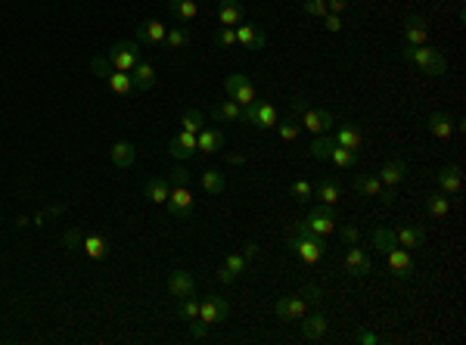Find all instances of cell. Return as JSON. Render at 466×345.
<instances>
[{"label":"cell","mask_w":466,"mask_h":345,"mask_svg":"<svg viewBox=\"0 0 466 345\" xmlns=\"http://www.w3.org/2000/svg\"><path fill=\"white\" fill-rule=\"evenodd\" d=\"M286 246H289L292 255H298V262H305V264H317L323 258V252H326V236H317V234H311L308 227H305L302 221L292 227V234H289V240H286Z\"/></svg>","instance_id":"cell-1"},{"label":"cell","mask_w":466,"mask_h":345,"mask_svg":"<svg viewBox=\"0 0 466 345\" xmlns=\"http://www.w3.org/2000/svg\"><path fill=\"white\" fill-rule=\"evenodd\" d=\"M404 59H410L414 65L423 69V75H432V78H442L444 72H448V59L442 56L435 47H429V44H423V47H410V44H401L398 47Z\"/></svg>","instance_id":"cell-2"},{"label":"cell","mask_w":466,"mask_h":345,"mask_svg":"<svg viewBox=\"0 0 466 345\" xmlns=\"http://www.w3.org/2000/svg\"><path fill=\"white\" fill-rule=\"evenodd\" d=\"M106 59L112 63V69L131 72L140 63V44L137 41H115L109 50H106Z\"/></svg>","instance_id":"cell-3"},{"label":"cell","mask_w":466,"mask_h":345,"mask_svg":"<svg viewBox=\"0 0 466 345\" xmlns=\"http://www.w3.org/2000/svg\"><path fill=\"white\" fill-rule=\"evenodd\" d=\"M305 227L311 230V234H317V236H330L332 230L339 227L336 224V211H332V205H311V211H308V218H305Z\"/></svg>","instance_id":"cell-4"},{"label":"cell","mask_w":466,"mask_h":345,"mask_svg":"<svg viewBox=\"0 0 466 345\" xmlns=\"http://www.w3.org/2000/svg\"><path fill=\"white\" fill-rule=\"evenodd\" d=\"M351 187L367 199H379L383 205H392V199H395V187H383V181L376 175H355Z\"/></svg>","instance_id":"cell-5"},{"label":"cell","mask_w":466,"mask_h":345,"mask_svg":"<svg viewBox=\"0 0 466 345\" xmlns=\"http://www.w3.org/2000/svg\"><path fill=\"white\" fill-rule=\"evenodd\" d=\"M224 94H227L233 103H239L246 109V106H252L255 103V88L249 84V78L246 75H239V72H233V75H227V81H224Z\"/></svg>","instance_id":"cell-6"},{"label":"cell","mask_w":466,"mask_h":345,"mask_svg":"<svg viewBox=\"0 0 466 345\" xmlns=\"http://www.w3.org/2000/svg\"><path fill=\"white\" fill-rule=\"evenodd\" d=\"M199 317H202L209 327H211V323H224L230 317V305L224 302L218 293H209L202 302H199Z\"/></svg>","instance_id":"cell-7"},{"label":"cell","mask_w":466,"mask_h":345,"mask_svg":"<svg viewBox=\"0 0 466 345\" xmlns=\"http://www.w3.org/2000/svg\"><path fill=\"white\" fill-rule=\"evenodd\" d=\"M385 262H389V271L398 277V280H410V277L417 274L414 258H410V252L401 249V246H392L389 252H385Z\"/></svg>","instance_id":"cell-8"},{"label":"cell","mask_w":466,"mask_h":345,"mask_svg":"<svg viewBox=\"0 0 466 345\" xmlns=\"http://www.w3.org/2000/svg\"><path fill=\"white\" fill-rule=\"evenodd\" d=\"M277 109L271 103H262V99H255L252 106H246L243 109V122L255 125V128H274L277 125Z\"/></svg>","instance_id":"cell-9"},{"label":"cell","mask_w":466,"mask_h":345,"mask_svg":"<svg viewBox=\"0 0 466 345\" xmlns=\"http://www.w3.org/2000/svg\"><path fill=\"white\" fill-rule=\"evenodd\" d=\"M193 193H190V187H171V193L168 199H165V209H168V215L171 218H190L193 215Z\"/></svg>","instance_id":"cell-10"},{"label":"cell","mask_w":466,"mask_h":345,"mask_svg":"<svg viewBox=\"0 0 466 345\" xmlns=\"http://www.w3.org/2000/svg\"><path fill=\"white\" fill-rule=\"evenodd\" d=\"M233 31H236V47H246V50H264L268 47V35H264L258 25L239 22Z\"/></svg>","instance_id":"cell-11"},{"label":"cell","mask_w":466,"mask_h":345,"mask_svg":"<svg viewBox=\"0 0 466 345\" xmlns=\"http://www.w3.org/2000/svg\"><path fill=\"white\" fill-rule=\"evenodd\" d=\"M305 311H308V302L305 296H283L274 302V314L280 321H302Z\"/></svg>","instance_id":"cell-12"},{"label":"cell","mask_w":466,"mask_h":345,"mask_svg":"<svg viewBox=\"0 0 466 345\" xmlns=\"http://www.w3.org/2000/svg\"><path fill=\"white\" fill-rule=\"evenodd\" d=\"M165 35H168V25H162L159 19H143L137 25V44H150V47H162Z\"/></svg>","instance_id":"cell-13"},{"label":"cell","mask_w":466,"mask_h":345,"mask_svg":"<svg viewBox=\"0 0 466 345\" xmlns=\"http://www.w3.org/2000/svg\"><path fill=\"white\" fill-rule=\"evenodd\" d=\"M302 128L311 134H330L332 128V112L330 109H305L302 112Z\"/></svg>","instance_id":"cell-14"},{"label":"cell","mask_w":466,"mask_h":345,"mask_svg":"<svg viewBox=\"0 0 466 345\" xmlns=\"http://www.w3.org/2000/svg\"><path fill=\"white\" fill-rule=\"evenodd\" d=\"M345 271L351 277H367L373 271V258L355 243V246H348V252H345Z\"/></svg>","instance_id":"cell-15"},{"label":"cell","mask_w":466,"mask_h":345,"mask_svg":"<svg viewBox=\"0 0 466 345\" xmlns=\"http://www.w3.org/2000/svg\"><path fill=\"white\" fill-rule=\"evenodd\" d=\"M435 184L444 196H460V187H463L460 165H444V168L435 175Z\"/></svg>","instance_id":"cell-16"},{"label":"cell","mask_w":466,"mask_h":345,"mask_svg":"<svg viewBox=\"0 0 466 345\" xmlns=\"http://www.w3.org/2000/svg\"><path fill=\"white\" fill-rule=\"evenodd\" d=\"M246 268H249V262L243 258V252H230L227 258H224V264L218 268V280L227 287V283H236L239 274H246Z\"/></svg>","instance_id":"cell-17"},{"label":"cell","mask_w":466,"mask_h":345,"mask_svg":"<svg viewBox=\"0 0 466 345\" xmlns=\"http://www.w3.org/2000/svg\"><path fill=\"white\" fill-rule=\"evenodd\" d=\"M199 147H196V134H186V131H177L175 137L168 141V156L171 159H190V156H196Z\"/></svg>","instance_id":"cell-18"},{"label":"cell","mask_w":466,"mask_h":345,"mask_svg":"<svg viewBox=\"0 0 466 345\" xmlns=\"http://www.w3.org/2000/svg\"><path fill=\"white\" fill-rule=\"evenodd\" d=\"M401 29H404V41L401 44H410V47H423L426 38H429V29H426L423 16H408Z\"/></svg>","instance_id":"cell-19"},{"label":"cell","mask_w":466,"mask_h":345,"mask_svg":"<svg viewBox=\"0 0 466 345\" xmlns=\"http://www.w3.org/2000/svg\"><path fill=\"white\" fill-rule=\"evenodd\" d=\"M168 293L175 298L196 296V280H193L190 271H171L168 274Z\"/></svg>","instance_id":"cell-20"},{"label":"cell","mask_w":466,"mask_h":345,"mask_svg":"<svg viewBox=\"0 0 466 345\" xmlns=\"http://www.w3.org/2000/svg\"><path fill=\"white\" fill-rule=\"evenodd\" d=\"M298 323H302V336H305L308 342L323 339V336H326V330H330V321H326V314H323V311H317V314H305Z\"/></svg>","instance_id":"cell-21"},{"label":"cell","mask_w":466,"mask_h":345,"mask_svg":"<svg viewBox=\"0 0 466 345\" xmlns=\"http://www.w3.org/2000/svg\"><path fill=\"white\" fill-rule=\"evenodd\" d=\"M218 19L227 29H236L239 22H246V10L239 0H218Z\"/></svg>","instance_id":"cell-22"},{"label":"cell","mask_w":466,"mask_h":345,"mask_svg":"<svg viewBox=\"0 0 466 345\" xmlns=\"http://www.w3.org/2000/svg\"><path fill=\"white\" fill-rule=\"evenodd\" d=\"M224 131H218V128H202L196 134V147L199 152H205V156H211V152H221L224 150Z\"/></svg>","instance_id":"cell-23"},{"label":"cell","mask_w":466,"mask_h":345,"mask_svg":"<svg viewBox=\"0 0 466 345\" xmlns=\"http://www.w3.org/2000/svg\"><path fill=\"white\" fill-rule=\"evenodd\" d=\"M404 175H408V162H401V159H392V162H385L383 168H379V181H383V187H398V184L404 181Z\"/></svg>","instance_id":"cell-24"},{"label":"cell","mask_w":466,"mask_h":345,"mask_svg":"<svg viewBox=\"0 0 466 345\" xmlns=\"http://www.w3.org/2000/svg\"><path fill=\"white\" fill-rule=\"evenodd\" d=\"M168 13L175 16V22L190 25V22H196V16H199V3L196 0H168Z\"/></svg>","instance_id":"cell-25"},{"label":"cell","mask_w":466,"mask_h":345,"mask_svg":"<svg viewBox=\"0 0 466 345\" xmlns=\"http://www.w3.org/2000/svg\"><path fill=\"white\" fill-rule=\"evenodd\" d=\"M109 159H112L115 168H131L134 159H137L134 143H131V141H115V143H112V150H109Z\"/></svg>","instance_id":"cell-26"},{"label":"cell","mask_w":466,"mask_h":345,"mask_svg":"<svg viewBox=\"0 0 466 345\" xmlns=\"http://www.w3.org/2000/svg\"><path fill=\"white\" fill-rule=\"evenodd\" d=\"M426 125H429V131L438 137V141H448V137L457 131V122L451 115H444V112H432V115L426 118Z\"/></svg>","instance_id":"cell-27"},{"label":"cell","mask_w":466,"mask_h":345,"mask_svg":"<svg viewBox=\"0 0 466 345\" xmlns=\"http://www.w3.org/2000/svg\"><path fill=\"white\" fill-rule=\"evenodd\" d=\"M332 141L339 143V147H345V150H351V152H357L364 147V134H361V128L357 125H342V128L336 131V137Z\"/></svg>","instance_id":"cell-28"},{"label":"cell","mask_w":466,"mask_h":345,"mask_svg":"<svg viewBox=\"0 0 466 345\" xmlns=\"http://www.w3.org/2000/svg\"><path fill=\"white\" fill-rule=\"evenodd\" d=\"M199 184H202V190L209 196H221L224 190H227V177H224V171H218V168H205L202 175H199Z\"/></svg>","instance_id":"cell-29"},{"label":"cell","mask_w":466,"mask_h":345,"mask_svg":"<svg viewBox=\"0 0 466 345\" xmlns=\"http://www.w3.org/2000/svg\"><path fill=\"white\" fill-rule=\"evenodd\" d=\"M211 118H215V122H243V106L233 103L227 97V99L211 106Z\"/></svg>","instance_id":"cell-30"},{"label":"cell","mask_w":466,"mask_h":345,"mask_svg":"<svg viewBox=\"0 0 466 345\" xmlns=\"http://www.w3.org/2000/svg\"><path fill=\"white\" fill-rule=\"evenodd\" d=\"M395 243L401 249H419L426 243V230L423 227H417V224H410V227H401V230H395Z\"/></svg>","instance_id":"cell-31"},{"label":"cell","mask_w":466,"mask_h":345,"mask_svg":"<svg viewBox=\"0 0 466 345\" xmlns=\"http://www.w3.org/2000/svg\"><path fill=\"white\" fill-rule=\"evenodd\" d=\"M81 249L88 252V258H93V262H106V258H109V243H106V236H99V234L84 236Z\"/></svg>","instance_id":"cell-32"},{"label":"cell","mask_w":466,"mask_h":345,"mask_svg":"<svg viewBox=\"0 0 466 345\" xmlns=\"http://www.w3.org/2000/svg\"><path fill=\"white\" fill-rule=\"evenodd\" d=\"M131 81H134V90H150L152 84H156V69L140 59L134 69H131Z\"/></svg>","instance_id":"cell-33"},{"label":"cell","mask_w":466,"mask_h":345,"mask_svg":"<svg viewBox=\"0 0 466 345\" xmlns=\"http://www.w3.org/2000/svg\"><path fill=\"white\" fill-rule=\"evenodd\" d=\"M143 193H146L150 202L165 205V199H168V193H171V184L165 181V177H150V181L143 184Z\"/></svg>","instance_id":"cell-34"},{"label":"cell","mask_w":466,"mask_h":345,"mask_svg":"<svg viewBox=\"0 0 466 345\" xmlns=\"http://www.w3.org/2000/svg\"><path fill=\"white\" fill-rule=\"evenodd\" d=\"M106 84H109V90H112V94H118V97H131V94H134V81H131V72H118V69H112V75L106 78Z\"/></svg>","instance_id":"cell-35"},{"label":"cell","mask_w":466,"mask_h":345,"mask_svg":"<svg viewBox=\"0 0 466 345\" xmlns=\"http://www.w3.org/2000/svg\"><path fill=\"white\" fill-rule=\"evenodd\" d=\"M314 196L321 199V205H336L339 199H342V187H339L336 181H330V177H323L314 187Z\"/></svg>","instance_id":"cell-36"},{"label":"cell","mask_w":466,"mask_h":345,"mask_svg":"<svg viewBox=\"0 0 466 345\" xmlns=\"http://www.w3.org/2000/svg\"><path fill=\"white\" fill-rule=\"evenodd\" d=\"M190 44H193V35L186 25H175V29L165 35V47L168 50H184V47H190Z\"/></svg>","instance_id":"cell-37"},{"label":"cell","mask_w":466,"mask_h":345,"mask_svg":"<svg viewBox=\"0 0 466 345\" xmlns=\"http://www.w3.org/2000/svg\"><path fill=\"white\" fill-rule=\"evenodd\" d=\"M426 211H429L432 218H448V211H451V199L438 190V193H432V196H426Z\"/></svg>","instance_id":"cell-38"},{"label":"cell","mask_w":466,"mask_h":345,"mask_svg":"<svg viewBox=\"0 0 466 345\" xmlns=\"http://www.w3.org/2000/svg\"><path fill=\"white\" fill-rule=\"evenodd\" d=\"M332 147H336L332 134H317L308 152H311V159H317V162H326V159H330V152H332Z\"/></svg>","instance_id":"cell-39"},{"label":"cell","mask_w":466,"mask_h":345,"mask_svg":"<svg viewBox=\"0 0 466 345\" xmlns=\"http://www.w3.org/2000/svg\"><path fill=\"white\" fill-rule=\"evenodd\" d=\"M277 134H280V141H286V143H292L298 137V131H302V125L296 122V115H286V118H277Z\"/></svg>","instance_id":"cell-40"},{"label":"cell","mask_w":466,"mask_h":345,"mask_svg":"<svg viewBox=\"0 0 466 345\" xmlns=\"http://www.w3.org/2000/svg\"><path fill=\"white\" fill-rule=\"evenodd\" d=\"M330 162L336 165V168H342V171H348V168H355V162H357V152H351V150H345V147H332L330 152Z\"/></svg>","instance_id":"cell-41"},{"label":"cell","mask_w":466,"mask_h":345,"mask_svg":"<svg viewBox=\"0 0 466 345\" xmlns=\"http://www.w3.org/2000/svg\"><path fill=\"white\" fill-rule=\"evenodd\" d=\"M202 128H205V115L199 109H186L181 115V131H186V134H199Z\"/></svg>","instance_id":"cell-42"},{"label":"cell","mask_w":466,"mask_h":345,"mask_svg":"<svg viewBox=\"0 0 466 345\" xmlns=\"http://www.w3.org/2000/svg\"><path fill=\"white\" fill-rule=\"evenodd\" d=\"M392 246H398V243H395V230H389V227H376V230H373V249L389 252Z\"/></svg>","instance_id":"cell-43"},{"label":"cell","mask_w":466,"mask_h":345,"mask_svg":"<svg viewBox=\"0 0 466 345\" xmlns=\"http://www.w3.org/2000/svg\"><path fill=\"white\" fill-rule=\"evenodd\" d=\"M177 317L186 321V323H190L193 317H199V298H193V296L177 298Z\"/></svg>","instance_id":"cell-44"},{"label":"cell","mask_w":466,"mask_h":345,"mask_svg":"<svg viewBox=\"0 0 466 345\" xmlns=\"http://www.w3.org/2000/svg\"><path fill=\"white\" fill-rule=\"evenodd\" d=\"M289 196H292V199H298V202H308V199L314 196V187H311L308 181H292Z\"/></svg>","instance_id":"cell-45"},{"label":"cell","mask_w":466,"mask_h":345,"mask_svg":"<svg viewBox=\"0 0 466 345\" xmlns=\"http://www.w3.org/2000/svg\"><path fill=\"white\" fill-rule=\"evenodd\" d=\"M298 3H302V10L308 13V16H317V19H323L326 13H330L326 0H298Z\"/></svg>","instance_id":"cell-46"},{"label":"cell","mask_w":466,"mask_h":345,"mask_svg":"<svg viewBox=\"0 0 466 345\" xmlns=\"http://www.w3.org/2000/svg\"><path fill=\"white\" fill-rule=\"evenodd\" d=\"M215 44L218 47H236V31L227 29V25H221V29L215 31Z\"/></svg>","instance_id":"cell-47"},{"label":"cell","mask_w":466,"mask_h":345,"mask_svg":"<svg viewBox=\"0 0 466 345\" xmlns=\"http://www.w3.org/2000/svg\"><path fill=\"white\" fill-rule=\"evenodd\" d=\"M168 175H171V177H168V184H171V187H186V184L193 181V175L184 168V165H177V168H171Z\"/></svg>","instance_id":"cell-48"},{"label":"cell","mask_w":466,"mask_h":345,"mask_svg":"<svg viewBox=\"0 0 466 345\" xmlns=\"http://www.w3.org/2000/svg\"><path fill=\"white\" fill-rule=\"evenodd\" d=\"M90 69H93V75H97V78H103V81L112 75V63H109V59H106V56H93Z\"/></svg>","instance_id":"cell-49"},{"label":"cell","mask_w":466,"mask_h":345,"mask_svg":"<svg viewBox=\"0 0 466 345\" xmlns=\"http://www.w3.org/2000/svg\"><path fill=\"white\" fill-rule=\"evenodd\" d=\"M336 230H339V236H342L345 246H355V243L361 240V230H357L355 224H345V227H336Z\"/></svg>","instance_id":"cell-50"},{"label":"cell","mask_w":466,"mask_h":345,"mask_svg":"<svg viewBox=\"0 0 466 345\" xmlns=\"http://www.w3.org/2000/svg\"><path fill=\"white\" fill-rule=\"evenodd\" d=\"M63 243H65V249H81V243H84V234H81V230H78V227H72V230H65Z\"/></svg>","instance_id":"cell-51"},{"label":"cell","mask_w":466,"mask_h":345,"mask_svg":"<svg viewBox=\"0 0 466 345\" xmlns=\"http://www.w3.org/2000/svg\"><path fill=\"white\" fill-rule=\"evenodd\" d=\"M190 336H193V339H205V336H209V323H205L202 317H193V321H190Z\"/></svg>","instance_id":"cell-52"},{"label":"cell","mask_w":466,"mask_h":345,"mask_svg":"<svg viewBox=\"0 0 466 345\" xmlns=\"http://www.w3.org/2000/svg\"><path fill=\"white\" fill-rule=\"evenodd\" d=\"M323 25H326V31H332V35L345 29V22H342V16H339V13H326V16H323Z\"/></svg>","instance_id":"cell-53"},{"label":"cell","mask_w":466,"mask_h":345,"mask_svg":"<svg viewBox=\"0 0 466 345\" xmlns=\"http://www.w3.org/2000/svg\"><path fill=\"white\" fill-rule=\"evenodd\" d=\"M305 302H308V305H321L323 302V289L321 287H314V283H311V287H305Z\"/></svg>","instance_id":"cell-54"},{"label":"cell","mask_w":466,"mask_h":345,"mask_svg":"<svg viewBox=\"0 0 466 345\" xmlns=\"http://www.w3.org/2000/svg\"><path fill=\"white\" fill-rule=\"evenodd\" d=\"M355 342H357V345H376V342H383V339H379V336L373 333V330H364V333H357V336H355Z\"/></svg>","instance_id":"cell-55"},{"label":"cell","mask_w":466,"mask_h":345,"mask_svg":"<svg viewBox=\"0 0 466 345\" xmlns=\"http://www.w3.org/2000/svg\"><path fill=\"white\" fill-rule=\"evenodd\" d=\"M305 109H308V103H305L302 97H296V99H292V112H289V115H302Z\"/></svg>","instance_id":"cell-56"},{"label":"cell","mask_w":466,"mask_h":345,"mask_svg":"<svg viewBox=\"0 0 466 345\" xmlns=\"http://www.w3.org/2000/svg\"><path fill=\"white\" fill-rule=\"evenodd\" d=\"M326 6H330V13H342L348 6V0H326Z\"/></svg>","instance_id":"cell-57"},{"label":"cell","mask_w":466,"mask_h":345,"mask_svg":"<svg viewBox=\"0 0 466 345\" xmlns=\"http://www.w3.org/2000/svg\"><path fill=\"white\" fill-rule=\"evenodd\" d=\"M258 255V246H255V243H249V246H243V258H246V262H252V258H255Z\"/></svg>","instance_id":"cell-58"}]
</instances>
